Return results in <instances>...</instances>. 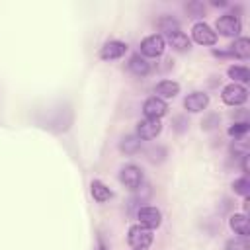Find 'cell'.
<instances>
[{
    "instance_id": "obj_16",
    "label": "cell",
    "mask_w": 250,
    "mask_h": 250,
    "mask_svg": "<svg viewBox=\"0 0 250 250\" xmlns=\"http://www.w3.org/2000/svg\"><path fill=\"white\" fill-rule=\"evenodd\" d=\"M90 188H92V197H94L98 203H104V201H107V199L111 197L109 188H107L105 184H102L100 180H94Z\"/></svg>"
},
{
    "instance_id": "obj_2",
    "label": "cell",
    "mask_w": 250,
    "mask_h": 250,
    "mask_svg": "<svg viewBox=\"0 0 250 250\" xmlns=\"http://www.w3.org/2000/svg\"><path fill=\"white\" fill-rule=\"evenodd\" d=\"M166 49V41L162 35H148L141 41V53L143 57H150V59H156L164 53Z\"/></svg>"
},
{
    "instance_id": "obj_24",
    "label": "cell",
    "mask_w": 250,
    "mask_h": 250,
    "mask_svg": "<svg viewBox=\"0 0 250 250\" xmlns=\"http://www.w3.org/2000/svg\"><path fill=\"white\" fill-rule=\"evenodd\" d=\"M100 250H107V248H105V244H104L102 240H100Z\"/></svg>"
},
{
    "instance_id": "obj_13",
    "label": "cell",
    "mask_w": 250,
    "mask_h": 250,
    "mask_svg": "<svg viewBox=\"0 0 250 250\" xmlns=\"http://www.w3.org/2000/svg\"><path fill=\"white\" fill-rule=\"evenodd\" d=\"M154 92H156V98H160V100H164V98H174V96H178V92H180V84L174 82V80H162V82L156 84Z\"/></svg>"
},
{
    "instance_id": "obj_4",
    "label": "cell",
    "mask_w": 250,
    "mask_h": 250,
    "mask_svg": "<svg viewBox=\"0 0 250 250\" xmlns=\"http://www.w3.org/2000/svg\"><path fill=\"white\" fill-rule=\"evenodd\" d=\"M137 219H139V225L141 227H146V229H156V227H160V223H162V215H160V211L156 209V207H152V205H146V207H141L139 211H137Z\"/></svg>"
},
{
    "instance_id": "obj_18",
    "label": "cell",
    "mask_w": 250,
    "mask_h": 250,
    "mask_svg": "<svg viewBox=\"0 0 250 250\" xmlns=\"http://www.w3.org/2000/svg\"><path fill=\"white\" fill-rule=\"evenodd\" d=\"M229 76H230L232 80H238V82H248L250 72H248L246 66H230V68H229Z\"/></svg>"
},
{
    "instance_id": "obj_23",
    "label": "cell",
    "mask_w": 250,
    "mask_h": 250,
    "mask_svg": "<svg viewBox=\"0 0 250 250\" xmlns=\"http://www.w3.org/2000/svg\"><path fill=\"white\" fill-rule=\"evenodd\" d=\"M160 27H162V31H166V33H170V31H174V29H180V27H178V21L172 20V18H162V20H160Z\"/></svg>"
},
{
    "instance_id": "obj_14",
    "label": "cell",
    "mask_w": 250,
    "mask_h": 250,
    "mask_svg": "<svg viewBox=\"0 0 250 250\" xmlns=\"http://www.w3.org/2000/svg\"><path fill=\"white\" fill-rule=\"evenodd\" d=\"M230 229L236 232V234H240V236H248V232H250V225H248V217L244 215V213H234L232 217H230Z\"/></svg>"
},
{
    "instance_id": "obj_12",
    "label": "cell",
    "mask_w": 250,
    "mask_h": 250,
    "mask_svg": "<svg viewBox=\"0 0 250 250\" xmlns=\"http://www.w3.org/2000/svg\"><path fill=\"white\" fill-rule=\"evenodd\" d=\"M164 41H168L174 49H178V51H188L189 49V39H188V35L184 33V31H180V29H174V31H170V33H166V39Z\"/></svg>"
},
{
    "instance_id": "obj_3",
    "label": "cell",
    "mask_w": 250,
    "mask_h": 250,
    "mask_svg": "<svg viewBox=\"0 0 250 250\" xmlns=\"http://www.w3.org/2000/svg\"><path fill=\"white\" fill-rule=\"evenodd\" d=\"M221 98H223V102L227 105H242L246 102V98H248V90L244 86L232 82V84H229V86L223 88Z\"/></svg>"
},
{
    "instance_id": "obj_19",
    "label": "cell",
    "mask_w": 250,
    "mask_h": 250,
    "mask_svg": "<svg viewBox=\"0 0 250 250\" xmlns=\"http://www.w3.org/2000/svg\"><path fill=\"white\" fill-rule=\"evenodd\" d=\"M139 146H141V139H139V137H127V139H123V143H121V150H125L127 154L137 152Z\"/></svg>"
},
{
    "instance_id": "obj_22",
    "label": "cell",
    "mask_w": 250,
    "mask_h": 250,
    "mask_svg": "<svg viewBox=\"0 0 250 250\" xmlns=\"http://www.w3.org/2000/svg\"><path fill=\"white\" fill-rule=\"evenodd\" d=\"M248 131V123H234L229 127V135L230 137H242Z\"/></svg>"
},
{
    "instance_id": "obj_9",
    "label": "cell",
    "mask_w": 250,
    "mask_h": 250,
    "mask_svg": "<svg viewBox=\"0 0 250 250\" xmlns=\"http://www.w3.org/2000/svg\"><path fill=\"white\" fill-rule=\"evenodd\" d=\"M143 111H145V115L150 117V119H160L162 115L168 113V104H166L164 100L152 96V98H148V100L143 104Z\"/></svg>"
},
{
    "instance_id": "obj_11",
    "label": "cell",
    "mask_w": 250,
    "mask_h": 250,
    "mask_svg": "<svg viewBox=\"0 0 250 250\" xmlns=\"http://www.w3.org/2000/svg\"><path fill=\"white\" fill-rule=\"evenodd\" d=\"M207 104H209V96H207V94H203V92H191V94L184 100L186 109H188V111H191V113L203 111V109L207 107Z\"/></svg>"
},
{
    "instance_id": "obj_10",
    "label": "cell",
    "mask_w": 250,
    "mask_h": 250,
    "mask_svg": "<svg viewBox=\"0 0 250 250\" xmlns=\"http://www.w3.org/2000/svg\"><path fill=\"white\" fill-rule=\"evenodd\" d=\"M127 53V45L123 41H107L102 51H100V57L104 61H113V59H119Z\"/></svg>"
},
{
    "instance_id": "obj_7",
    "label": "cell",
    "mask_w": 250,
    "mask_h": 250,
    "mask_svg": "<svg viewBox=\"0 0 250 250\" xmlns=\"http://www.w3.org/2000/svg\"><path fill=\"white\" fill-rule=\"evenodd\" d=\"M160 131H162V123H160V119L145 117V119L139 121V125H137V137H139V139H145V141H148V139H156V137L160 135Z\"/></svg>"
},
{
    "instance_id": "obj_6",
    "label": "cell",
    "mask_w": 250,
    "mask_h": 250,
    "mask_svg": "<svg viewBox=\"0 0 250 250\" xmlns=\"http://www.w3.org/2000/svg\"><path fill=\"white\" fill-rule=\"evenodd\" d=\"M191 37H193V41L199 43V45H215V43H217V33H215L207 23H203V21L193 23V27H191Z\"/></svg>"
},
{
    "instance_id": "obj_20",
    "label": "cell",
    "mask_w": 250,
    "mask_h": 250,
    "mask_svg": "<svg viewBox=\"0 0 250 250\" xmlns=\"http://www.w3.org/2000/svg\"><path fill=\"white\" fill-rule=\"evenodd\" d=\"M232 189H234V193H240V195H248V191H250V182H248V178L244 176V178H238V180H234V182H232Z\"/></svg>"
},
{
    "instance_id": "obj_15",
    "label": "cell",
    "mask_w": 250,
    "mask_h": 250,
    "mask_svg": "<svg viewBox=\"0 0 250 250\" xmlns=\"http://www.w3.org/2000/svg\"><path fill=\"white\" fill-rule=\"evenodd\" d=\"M129 70H131L133 74H137V76H145V74H148L150 64L146 62L145 57H141V55H133V57L129 59Z\"/></svg>"
},
{
    "instance_id": "obj_8",
    "label": "cell",
    "mask_w": 250,
    "mask_h": 250,
    "mask_svg": "<svg viewBox=\"0 0 250 250\" xmlns=\"http://www.w3.org/2000/svg\"><path fill=\"white\" fill-rule=\"evenodd\" d=\"M119 180L125 188L129 189H137L141 184H143V172L141 168H137L135 164H127L121 168V174H119Z\"/></svg>"
},
{
    "instance_id": "obj_17",
    "label": "cell",
    "mask_w": 250,
    "mask_h": 250,
    "mask_svg": "<svg viewBox=\"0 0 250 250\" xmlns=\"http://www.w3.org/2000/svg\"><path fill=\"white\" fill-rule=\"evenodd\" d=\"M230 53H232L234 57H238V59H246V57L250 55V39H246V37L236 39V41L230 45Z\"/></svg>"
},
{
    "instance_id": "obj_21",
    "label": "cell",
    "mask_w": 250,
    "mask_h": 250,
    "mask_svg": "<svg viewBox=\"0 0 250 250\" xmlns=\"http://www.w3.org/2000/svg\"><path fill=\"white\" fill-rule=\"evenodd\" d=\"M227 250H248V242H246L244 236L234 238V240H229L227 242Z\"/></svg>"
},
{
    "instance_id": "obj_1",
    "label": "cell",
    "mask_w": 250,
    "mask_h": 250,
    "mask_svg": "<svg viewBox=\"0 0 250 250\" xmlns=\"http://www.w3.org/2000/svg\"><path fill=\"white\" fill-rule=\"evenodd\" d=\"M127 240L133 250H146L152 244V230L141 225H133L127 232Z\"/></svg>"
},
{
    "instance_id": "obj_5",
    "label": "cell",
    "mask_w": 250,
    "mask_h": 250,
    "mask_svg": "<svg viewBox=\"0 0 250 250\" xmlns=\"http://www.w3.org/2000/svg\"><path fill=\"white\" fill-rule=\"evenodd\" d=\"M240 29H242V23H240V20H238L236 16H232V14H225V16H221V18L217 20V31H219L221 35L234 37V35L240 33Z\"/></svg>"
}]
</instances>
